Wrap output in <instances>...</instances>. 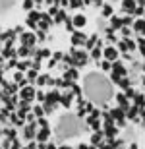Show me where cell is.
<instances>
[{
  "instance_id": "cell-24",
  "label": "cell",
  "mask_w": 145,
  "mask_h": 149,
  "mask_svg": "<svg viewBox=\"0 0 145 149\" xmlns=\"http://www.w3.org/2000/svg\"><path fill=\"white\" fill-rule=\"evenodd\" d=\"M58 149H72V147H68V145H64V147H58Z\"/></svg>"
},
{
  "instance_id": "cell-19",
  "label": "cell",
  "mask_w": 145,
  "mask_h": 149,
  "mask_svg": "<svg viewBox=\"0 0 145 149\" xmlns=\"http://www.w3.org/2000/svg\"><path fill=\"white\" fill-rule=\"evenodd\" d=\"M101 68H103V70H106V72H108V70H110V62H108V60L101 62Z\"/></svg>"
},
{
  "instance_id": "cell-2",
  "label": "cell",
  "mask_w": 145,
  "mask_h": 149,
  "mask_svg": "<svg viewBox=\"0 0 145 149\" xmlns=\"http://www.w3.org/2000/svg\"><path fill=\"white\" fill-rule=\"evenodd\" d=\"M118 56H120V52H118V49H114V47H106L105 50H103V58L108 62H116Z\"/></svg>"
},
{
  "instance_id": "cell-21",
  "label": "cell",
  "mask_w": 145,
  "mask_h": 149,
  "mask_svg": "<svg viewBox=\"0 0 145 149\" xmlns=\"http://www.w3.org/2000/svg\"><path fill=\"white\" fill-rule=\"evenodd\" d=\"M135 105H143V97H141V95L135 97Z\"/></svg>"
},
{
  "instance_id": "cell-10",
  "label": "cell",
  "mask_w": 145,
  "mask_h": 149,
  "mask_svg": "<svg viewBox=\"0 0 145 149\" xmlns=\"http://www.w3.org/2000/svg\"><path fill=\"white\" fill-rule=\"evenodd\" d=\"M76 64H85L87 62V52H83V50H79V52H76Z\"/></svg>"
},
{
  "instance_id": "cell-16",
  "label": "cell",
  "mask_w": 145,
  "mask_h": 149,
  "mask_svg": "<svg viewBox=\"0 0 145 149\" xmlns=\"http://www.w3.org/2000/svg\"><path fill=\"white\" fill-rule=\"evenodd\" d=\"M60 101H62V105H64V107H70V105H72V95H64Z\"/></svg>"
},
{
  "instance_id": "cell-13",
  "label": "cell",
  "mask_w": 145,
  "mask_h": 149,
  "mask_svg": "<svg viewBox=\"0 0 145 149\" xmlns=\"http://www.w3.org/2000/svg\"><path fill=\"white\" fill-rule=\"evenodd\" d=\"M91 56H93L95 60H99V58H103V50H101L99 47H97V49H93V50H91Z\"/></svg>"
},
{
  "instance_id": "cell-22",
  "label": "cell",
  "mask_w": 145,
  "mask_h": 149,
  "mask_svg": "<svg viewBox=\"0 0 145 149\" xmlns=\"http://www.w3.org/2000/svg\"><path fill=\"white\" fill-rule=\"evenodd\" d=\"M23 6H25V8H27V10H29V8L33 6V2H31V0H27V2H25V4H23Z\"/></svg>"
},
{
  "instance_id": "cell-4",
  "label": "cell",
  "mask_w": 145,
  "mask_h": 149,
  "mask_svg": "<svg viewBox=\"0 0 145 149\" xmlns=\"http://www.w3.org/2000/svg\"><path fill=\"white\" fill-rule=\"evenodd\" d=\"M134 31L139 35V37L145 35V17H139L137 22H134Z\"/></svg>"
},
{
  "instance_id": "cell-12",
  "label": "cell",
  "mask_w": 145,
  "mask_h": 149,
  "mask_svg": "<svg viewBox=\"0 0 145 149\" xmlns=\"http://www.w3.org/2000/svg\"><path fill=\"white\" fill-rule=\"evenodd\" d=\"M116 134H118V130H116V128H112V124L108 122V124H106V136L112 138V136H116Z\"/></svg>"
},
{
  "instance_id": "cell-14",
  "label": "cell",
  "mask_w": 145,
  "mask_h": 149,
  "mask_svg": "<svg viewBox=\"0 0 145 149\" xmlns=\"http://www.w3.org/2000/svg\"><path fill=\"white\" fill-rule=\"evenodd\" d=\"M112 14H114V10H112V6H108V4H106L105 8H103V16H105V17H110Z\"/></svg>"
},
{
  "instance_id": "cell-5",
  "label": "cell",
  "mask_w": 145,
  "mask_h": 149,
  "mask_svg": "<svg viewBox=\"0 0 145 149\" xmlns=\"http://www.w3.org/2000/svg\"><path fill=\"white\" fill-rule=\"evenodd\" d=\"M19 97H22V99L27 103V101H31V99L35 97V89H33V87H23L22 93H19Z\"/></svg>"
},
{
  "instance_id": "cell-17",
  "label": "cell",
  "mask_w": 145,
  "mask_h": 149,
  "mask_svg": "<svg viewBox=\"0 0 145 149\" xmlns=\"http://www.w3.org/2000/svg\"><path fill=\"white\" fill-rule=\"evenodd\" d=\"M126 45H128V50H135V47H137V45H135L134 41H130V39H126Z\"/></svg>"
},
{
  "instance_id": "cell-23",
  "label": "cell",
  "mask_w": 145,
  "mask_h": 149,
  "mask_svg": "<svg viewBox=\"0 0 145 149\" xmlns=\"http://www.w3.org/2000/svg\"><path fill=\"white\" fill-rule=\"evenodd\" d=\"M46 149H58V147H56L54 143H49V145H46Z\"/></svg>"
},
{
  "instance_id": "cell-9",
  "label": "cell",
  "mask_w": 145,
  "mask_h": 149,
  "mask_svg": "<svg viewBox=\"0 0 145 149\" xmlns=\"http://www.w3.org/2000/svg\"><path fill=\"white\" fill-rule=\"evenodd\" d=\"M49 136H50V130H49V128H43V130L37 134V141H41V143H43V141H46V139H49Z\"/></svg>"
},
{
  "instance_id": "cell-18",
  "label": "cell",
  "mask_w": 145,
  "mask_h": 149,
  "mask_svg": "<svg viewBox=\"0 0 145 149\" xmlns=\"http://www.w3.org/2000/svg\"><path fill=\"white\" fill-rule=\"evenodd\" d=\"M35 136V132H33V128H27V130H25V138L27 139H31Z\"/></svg>"
},
{
  "instance_id": "cell-8",
  "label": "cell",
  "mask_w": 145,
  "mask_h": 149,
  "mask_svg": "<svg viewBox=\"0 0 145 149\" xmlns=\"http://www.w3.org/2000/svg\"><path fill=\"white\" fill-rule=\"evenodd\" d=\"M22 43H23V47H29V45H33V43H35V35H33V33H25V35H22Z\"/></svg>"
},
{
  "instance_id": "cell-3",
  "label": "cell",
  "mask_w": 145,
  "mask_h": 149,
  "mask_svg": "<svg viewBox=\"0 0 145 149\" xmlns=\"http://www.w3.org/2000/svg\"><path fill=\"white\" fill-rule=\"evenodd\" d=\"M72 25H74V29H83L85 25H87V17H85L83 14H76V16L72 17Z\"/></svg>"
},
{
  "instance_id": "cell-6",
  "label": "cell",
  "mask_w": 145,
  "mask_h": 149,
  "mask_svg": "<svg viewBox=\"0 0 145 149\" xmlns=\"http://www.w3.org/2000/svg\"><path fill=\"white\" fill-rule=\"evenodd\" d=\"M85 41H87V39H85L83 33H74V37H72V43L76 45V47H83Z\"/></svg>"
},
{
  "instance_id": "cell-1",
  "label": "cell",
  "mask_w": 145,
  "mask_h": 149,
  "mask_svg": "<svg viewBox=\"0 0 145 149\" xmlns=\"http://www.w3.org/2000/svg\"><path fill=\"white\" fill-rule=\"evenodd\" d=\"M87 93H89L91 99H106L110 95V89H108V83L99 76H91L87 77Z\"/></svg>"
},
{
  "instance_id": "cell-11",
  "label": "cell",
  "mask_w": 145,
  "mask_h": 149,
  "mask_svg": "<svg viewBox=\"0 0 145 149\" xmlns=\"http://www.w3.org/2000/svg\"><path fill=\"white\" fill-rule=\"evenodd\" d=\"M101 141H103V132H95V134H93V138H91V143L97 145V143H101Z\"/></svg>"
},
{
  "instance_id": "cell-20",
  "label": "cell",
  "mask_w": 145,
  "mask_h": 149,
  "mask_svg": "<svg viewBox=\"0 0 145 149\" xmlns=\"http://www.w3.org/2000/svg\"><path fill=\"white\" fill-rule=\"evenodd\" d=\"M33 111H35V114H37V116H43V109H41V107H35Z\"/></svg>"
},
{
  "instance_id": "cell-7",
  "label": "cell",
  "mask_w": 145,
  "mask_h": 149,
  "mask_svg": "<svg viewBox=\"0 0 145 149\" xmlns=\"http://www.w3.org/2000/svg\"><path fill=\"white\" fill-rule=\"evenodd\" d=\"M122 6H124V12H130V14L137 10V6H135V0H124Z\"/></svg>"
},
{
  "instance_id": "cell-15",
  "label": "cell",
  "mask_w": 145,
  "mask_h": 149,
  "mask_svg": "<svg viewBox=\"0 0 145 149\" xmlns=\"http://www.w3.org/2000/svg\"><path fill=\"white\" fill-rule=\"evenodd\" d=\"M124 25V19H118V17H112V27L114 29H120Z\"/></svg>"
}]
</instances>
